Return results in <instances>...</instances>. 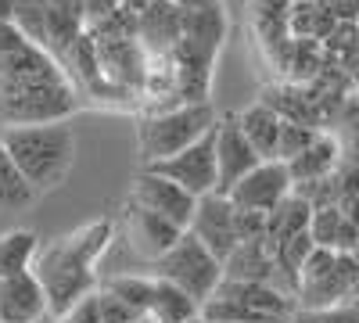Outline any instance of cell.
Listing matches in <instances>:
<instances>
[{
  "label": "cell",
  "mask_w": 359,
  "mask_h": 323,
  "mask_svg": "<svg viewBox=\"0 0 359 323\" xmlns=\"http://www.w3.org/2000/svg\"><path fill=\"white\" fill-rule=\"evenodd\" d=\"M111 245V219H94L79 230H72L69 238H57L43 252H36L33 273L47 295L50 316H65L79 298L94 295V277L97 262Z\"/></svg>",
  "instance_id": "1"
},
{
  "label": "cell",
  "mask_w": 359,
  "mask_h": 323,
  "mask_svg": "<svg viewBox=\"0 0 359 323\" xmlns=\"http://www.w3.org/2000/svg\"><path fill=\"white\" fill-rule=\"evenodd\" d=\"M0 144L25 176V184L36 191V198L57 191L76 165V133L69 123L8 126L0 130Z\"/></svg>",
  "instance_id": "2"
},
{
  "label": "cell",
  "mask_w": 359,
  "mask_h": 323,
  "mask_svg": "<svg viewBox=\"0 0 359 323\" xmlns=\"http://www.w3.org/2000/svg\"><path fill=\"white\" fill-rule=\"evenodd\" d=\"M298 302L291 291L273 284H252V280H226L216 287V295L201 305L208 323H291Z\"/></svg>",
  "instance_id": "3"
},
{
  "label": "cell",
  "mask_w": 359,
  "mask_h": 323,
  "mask_svg": "<svg viewBox=\"0 0 359 323\" xmlns=\"http://www.w3.org/2000/svg\"><path fill=\"white\" fill-rule=\"evenodd\" d=\"M216 126V111L208 101L198 104H176L165 111H155L137 126V151L144 165H158L172 155H180L184 148L198 144L201 137H208Z\"/></svg>",
  "instance_id": "4"
},
{
  "label": "cell",
  "mask_w": 359,
  "mask_h": 323,
  "mask_svg": "<svg viewBox=\"0 0 359 323\" xmlns=\"http://www.w3.org/2000/svg\"><path fill=\"white\" fill-rule=\"evenodd\" d=\"M155 277L176 284L187 298L205 305L216 295V287L223 284V262L216 255H208L191 233H184L158 262H155Z\"/></svg>",
  "instance_id": "5"
},
{
  "label": "cell",
  "mask_w": 359,
  "mask_h": 323,
  "mask_svg": "<svg viewBox=\"0 0 359 323\" xmlns=\"http://www.w3.org/2000/svg\"><path fill=\"white\" fill-rule=\"evenodd\" d=\"M65 72L33 40H25L11 22H0V86H29L62 79Z\"/></svg>",
  "instance_id": "6"
},
{
  "label": "cell",
  "mask_w": 359,
  "mask_h": 323,
  "mask_svg": "<svg viewBox=\"0 0 359 323\" xmlns=\"http://www.w3.org/2000/svg\"><path fill=\"white\" fill-rule=\"evenodd\" d=\"M187 233L208 255H216L219 262H226L237 252V245H241V238H237V209L230 205V198L226 194L198 198Z\"/></svg>",
  "instance_id": "7"
},
{
  "label": "cell",
  "mask_w": 359,
  "mask_h": 323,
  "mask_svg": "<svg viewBox=\"0 0 359 323\" xmlns=\"http://www.w3.org/2000/svg\"><path fill=\"white\" fill-rule=\"evenodd\" d=\"M130 205H137V209H144V212L162 216L165 223H172L180 230H187L198 198H191L184 187H176L172 180H165L162 172L140 169L133 176V187H130Z\"/></svg>",
  "instance_id": "8"
},
{
  "label": "cell",
  "mask_w": 359,
  "mask_h": 323,
  "mask_svg": "<svg viewBox=\"0 0 359 323\" xmlns=\"http://www.w3.org/2000/svg\"><path fill=\"white\" fill-rule=\"evenodd\" d=\"M216 130V126H212ZM144 169H155L162 172L165 180H172L176 187H184L191 198H205V194H216L219 187V176H216V144H212V133L201 137L198 144L184 148L180 155L158 162V165H144Z\"/></svg>",
  "instance_id": "9"
},
{
  "label": "cell",
  "mask_w": 359,
  "mask_h": 323,
  "mask_svg": "<svg viewBox=\"0 0 359 323\" xmlns=\"http://www.w3.org/2000/svg\"><path fill=\"white\" fill-rule=\"evenodd\" d=\"M291 191H294V184H291V172H287L284 162H259L248 176H241V180L226 191V198H230L233 209H241V212L269 216Z\"/></svg>",
  "instance_id": "10"
},
{
  "label": "cell",
  "mask_w": 359,
  "mask_h": 323,
  "mask_svg": "<svg viewBox=\"0 0 359 323\" xmlns=\"http://www.w3.org/2000/svg\"><path fill=\"white\" fill-rule=\"evenodd\" d=\"M212 144H216V176H219V187L216 194H226L241 176H248L262 158L252 151V144L245 140L241 126H237L233 115L226 119H216V130H212Z\"/></svg>",
  "instance_id": "11"
},
{
  "label": "cell",
  "mask_w": 359,
  "mask_h": 323,
  "mask_svg": "<svg viewBox=\"0 0 359 323\" xmlns=\"http://www.w3.org/2000/svg\"><path fill=\"white\" fill-rule=\"evenodd\" d=\"M47 316V295L33 270L0 277V323H43Z\"/></svg>",
  "instance_id": "12"
},
{
  "label": "cell",
  "mask_w": 359,
  "mask_h": 323,
  "mask_svg": "<svg viewBox=\"0 0 359 323\" xmlns=\"http://www.w3.org/2000/svg\"><path fill=\"white\" fill-rule=\"evenodd\" d=\"M187 230H180L172 223H165L162 216L155 212H144L137 205H126V241H130V252L144 262H158Z\"/></svg>",
  "instance_id": "13"
},
{
  "label": "cell",
  "mask_w": 359,
  "mask_h": 323,
  "mask_svg": "<svg viewBox=\"0 0 359 323\" xmlns=\"http://www.w3.org/2000/svg\"><path fill=\"white\" fill-rule=\"evenodd\" d=\"M184 33V8L176 0H155L140 11V40L151 54H172Z\"/></svg>",
  "instance_id": "14"
},
{
  "label": "cell",
  "mask_w": 359,
  "mask_h": 323,
  "mask_svg": "<svg viewBox=\"0 0 359 323\" xmlns=\"http://www.w3.org/2000/svg\"><path fill=\"white\" fill-rule=\"evenodd\" d=\"M233 119H237L245 140L252 144V151H255L262 162H277V144H280V126H284V119H280L273 108L259 101V104L245 108L241 115H233Z\"/></svg>",
  "instance_id": "15"
},
{
  "label": "cell",
  "mask_w": 359,
  "mask_h": 323,
  "mask_svg": "<svg viewBox=\"0 0 359 323\" xmlns=\"http://www.w3.org/2000/svg\"><path fill=\"white\" fill-rule=\"evenodd\" d=\"M309 219H313V205L302 194H287L273 212L266 216V245L273 248L287 238H298V233H309Z\"/></svg>",
  "instance_id": "16"
},
{
  "label": "cell",
  "mask_w": 359,
  "mask_h": 323,
  "mask_svg": "<svg viewBox=\"0 0 359 323\" xmlns=\"http://www.w3.org/2000/svg\"><path fill=\"white\" fill-rule=\"evenodd\" d=\"M338 162V144L331 137H320L309 144V148L287 162V172H291V184H316V180H327Z\"/></svg>",
  "instance_id": "17"
},
{
  "label": "cell",
  "mask_w": 359,
  "mask_h": 323,
  "mask_svg": "<svg viewBox=\"0 0 359 323\" xmlns=\"http://www.w3.org/2000/svg\"><path fill=\"white\" fill-rule=\"evenodd\" d=\"M194 316H201V305L194 298H187L176 284L155 277V295H151L147 319H151V323H187Z\"/></svg>",
  "instance_id": "18"
},
{
  "label": "cell",
  "mask_w": 359,
  "mask_h": 323,
  "mask_svg": "<svg viewBox=\"0 0 359 323\" xmlns=\"http://www.w3.org/2000/svg\"><path fill=\"white\" fill-rule=\"evenodd\" d=\"M40 245L33 230H8L0 233V277H15L33 266Z\"/></svg>",
  "instance_id": "19"
},
{
  "label": "cell",
  "mask_w": 359,
  "mask_h": 323,
  "mask_svg": "<svg viewBox=\"0 0 359 323\" xmlns=\"http://www.w3.org/2000/svg\"><path fill=\"white\" fill-rule=\"evenodd\" d=\"M33 201H36V191L25 184V176L18 172V165L0 144V212H18Z\"/></svg>",
  "instance_id": "20"
},
{
  "label": "cell",
  "mask_w": 359,
  "mask_h": 323,
  "mask_svg": "<svg viewBox=\"0 0 359 323\" xmlns=\"http://www.w3.org/2000/svg\"><path fill=\"white\" fill-rule=\"evenodd\" d=\"M104 291H111V295H118L126 305H133L137 312L147 316V309H151V295H155V277L123 273V277H111V280L104 284Z\"/></svg>",
  "instance_id": "21"
},
{
  "label": "cell",
  "mask_w": 359,
  "mask_h": 323,
  "mask_svg": "<svg viewBox=\"0 0 359 323\" xmlns=\"http://www.w3.org/2000/svg\"><path fill=\"white\" fill-rule=\"evenodd\" d=\"M316 140V130H309L306 123H287L284 119V126H280V144H277V162H291V158H298L309 144Z\"/></svg>",
  "instance_id": "22"
},
{
  "label": "cell",
  "mask_w": 359,
  "mask_h": 323,
  "mask_svg": "<svg viewBox=\"0 0 359 323\" xmlns=\"http://www.w3.org/2000/svg\"><path fill=\"white\" fill-rule=\"evenodd\" d=\"M97 316H101V323H144L147 316L144 312H137L133 305H126L118 295H111V291H97Z\"/></svg>",
  "instance_id": "23"
},
{
  "label": "cell",
  "mask_w": 359,
  "mask_h": 323,
  "mask_svg": "<svg viewBox=\"0 0 359 323\" xmlns=\"http://www.w3.org/2000/svg\"><path fill=\"white\" fill-rule=\"evenodd\" d=\"M316 319L320 323H359V295L341 302V305H331V309L316 312Z\"/></svg>",
  "instance_id": "24"
},
{
  "label": "cell",
  "mask_w": 359,
  "mask_h": 323,
  "mask_svg": "<svg viewBox=\"0 0 359 323\" xmlns=\"http://www.w3.org/2000/svg\"><path fill=\"white\" fill-rule=\"evenodd\" d=\"M15 15V0H0V22H11Z\"/></svg>",
  "instance_id": "25"
},
{
  "label": "cell",
  "mask_w": 359,
  "mask_h": 323,
  "mask_svg": "<svg viewBox=\"0 0 359 323\" xmlns=\"http://www.w3.org/2000/svg\"><path fill=\"white\" fill-rule=\"evenodd\" d=\"M291 323H320V319H316V312H302V309H298L291 316Z\"/></svg>",
  "instance_id": "26"
},
{
  "label": "cell",
  "mask_w": 359,
  "mask_h": 323,
  "mask_svg": "<svg viewBox=\"0 0 359 323\" xmlns=\"http://www.w3.org/2000/svg\"><path fill=\"white\" fill-rule=\"evenodd\" d=\"M187 323H208V319H205V316H194V319H187Z\"/></svg>",
  "instance_id": "27"
},
{
  "label": "cell",
  "mask_w": 359,
  "mask_h": 323,
  "mask_svg": "<svg viewBox=\"0 0 359 323\" xmlns=\"http://www.w3.org/2000/svg\"><path fill=\"white\" fill-rule=\"evenodd\" d=\"M43 323H50V316H47V319H43Z\"/></svg>",
  "instance_id": "28"
}]
</instances>
